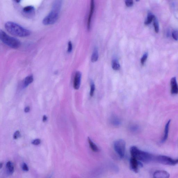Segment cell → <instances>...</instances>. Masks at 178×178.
<instances>
[{
	"label": "cell",
	"mask_w": 178,
	"mask_h": 178,
	"mask_svg": "<svg viewBox=\"0 0 178 178\" xmlns=\"http://www.w3.org/2000/svg\"><path fill=\"white\" fill-rule=\"evenodd\" d=\"M59 12L56 10H52L50 12L42 21V23L45 25L53 24L56 22L59 18Z\"/></svg>",
	"instance_id": "277c9868"
},
{
	"label": "cell",
	"mask_w": 178,
	"mask_h": 178,
	"mask_svg": "<svg viewBox=\"0 0 178 178\" xmlns=\"http://www.w3.org/2000/svg\"><path fill=\"white\" fill-rule=\"evenodd\" d=\"M170 120H169L168 122L167 123L166 125H165V129H164V135H163L162 140H161V142L162 143L166 141L168 137L169 126L170 125Z\"/></svg>",
	"instance_id": "4fadbf2b"
},
{
	"label": "cell",
	"mask_w": 178,
	"mask_h": 178,
	"mask_svg": "<svg viewBox=\"0 0 178 178\" xmlns=\"http://www.w3.org/2000/svg\"><path fill=\"white\" fill-rule=\"evenodd\" d=\"M2 164L1 163V168H2Z\"/></svg>",
	"instance_id": "e575fe53"
},
{
	"label": "cell",
	"mask_w": 178,
	"mask_h": 178,
	"mask_svg": "<svg viewBox=\"0 0 178 178\" xmlns=\"http://www.w3.org/2000/svg\"><path fill=\"white\" fill-rule=\"evenodd\" d=\"M170 85L171 87V92L172 94L173 95L177 94H178V85L175 77L172 78L170 81Z\"/></svg>",
	"instance_id": "8fae6325"
},
{
	"label": "cell",
	"mask_w": 178,
	"mask_h": 178,
	"mask_svg": "<svg viewBox=\"0 0 178 178\" xmlns=\"http://www.w3.org/2000/svg\"><path fill=\"white\" fill-rule=\"evenodd\" d=\"M62 6V1H55L52 6V10L60 12Z\"/></svg>",
	"instance_id": "9a60e30c"
},
{
	"label": "cell",
	"mask_w": 178,
	"mask_h": 178,
	"mask_svg": "<svg viewBox=\"0 0 178 178\" xmlns=\"http://www.w3.org/2000/svg\"><path fill=\"white\" fill-rule=\"evenodd\" d=\"M23 13L26 16L31 17L35 13V8L33 6H28L24 8L22 10Z\"/></svg>",
	"instance_id": "ba28073f"
},
{
	"label": "cell",
	"mask_w": 178,
	"mask_h": 178,
	"mask_svg": "<svg viewBox=\"0 0 178 178\" xmlns=\"http://www.w3.org/2000/svg\"><path fill=\"white\" fill-rule=\"evenodd\" d=\"M110 122L113 125L115 126H118L121 124L120 119L115 115H112L110 119Z\"/></svg>",
	"instance_id": "5bb4252c"
},
{
	"label": "cell",
	"mask_w": 178,
	"mask_h": 178,
	"mask_svg": "<svg viewBox=\"0 0 178 178\" xmlns=\"http://www.w3.org/2000/svg\"><path fill=\"white\" fill-rule=\"evenodd\" d=\"M20 136V133L19 131H17L14 133L13 137H14V139H16L18 138Z\"/></svg>",
	"instance_id": "f546056e"
},
{
	"label": "cell",
	"mask_w": 178,
	"mask_h": 178,
	"mask_svg": "<svg viewBox=\"0 0 178 178\" xmlns=\"http://www.w3.org/2000/svg\"><path fill=\"white\" fill-rule=\"evenodd\" d=\"M157 162L161 164L167 165H174L177 164L176 160L170 157L165 156H159L155 158V160Z\"/></svg>",
	"instance_id": "8992f818"
},
{
	"label": "cell",
	"mask_w": 178,
	"mask_h": 178,
	"mask_svg": "<svg viewBox=\"0 0 178 178\" xmlns=\"http://www.w3.org/2000/svg\"><path fill=\"white\" fill-rule=\"evenodd\" d=\"M88 142L90 148L93 151L95 152L98 151L99 149L97 146L92 141V140L89 137L88 138Z\"/></svg>",
	"instance_id": "2e32d148"
},
{
	"label": "cell",
	"mask_w": 178,
	"mask_h": 178,
	"mask_svg": "<svg viewBox=\"0 0 178 178\" xmlns=\"http://www.w3.org/2000/svg\"><path fill=\"white\" fill-rule=\"evenodd\" d=\"M148 56V53H146L143 56L142 58H141V60H140V62H141L142 65H144V63H145L147 59Z\"/></svg>",
	"instance_id": "d4e9b609"
},
{
	"label": "cell",
	"mask_w": 178,
	"mask_h": 178,
	"mask_svg": "<svg viewBox=\"0 0 178 178\" xmlns=\"http://www.w3.org/2000/svg\"><path fill=\"white\" fill-rule=\"evenodd\" d=\"M114 148L120 158H124L126 151V143L124 140L120 139L115 141L114 143Z\"/></svg>",
	"instance_id": "5b68a950"
},
{
	"label": "cell",
	"mask_w": 178,
	"mask_h": 178,
	"mask_svg": "<svg viewBox=\"0 0 178 178\" xmlns=\"http://www.w3.org/2000/svg\"><path fill=\"white\" fill-rule=\"evenodd\" d=\"M95 8L94 2V1H91L90 3V12H89V17H88V21H87V29L88 30H90V24H91V19L92 18L93 14L94 12Z\"/></svg>",
	"instance_id": "7c38bea8"
},
{
	"label": "cell",
	"mask_w": 178,
	"mask_h": 178,
	"mask_svg": "<svg viewBox=\"0 0 178 178\" xmlns=\"http://www.w3.org/2000/svg\"><path fill=\"white\" fill-rule=\"evenodd\" d=\"M47 116H46V115H44L43 118V121H46L47 120Z\"/></svg>",
	"instance_id": "d6a6232c"
},
{
	"label": "cell",
	"mask_w": 178,
	"mask_h": 178,
	"mask_svg": "<svg viewBox=\"0 0 178 178\" xmlns=\"http://www.w3.org/2000/svg\"><path fill=\"white\" fill-rule=\"evenodd\" d=\"M82 73L80 71H77L75 75L73 82V87L75 89L77 90L81 85Z\"/></svg>",
	"instance_id": "9c48e42d"
},
{
	"label": "cell",
	"mask_w": 178,
	"mask_h": 178,
	"mask_svg": "<svg viewBox=\"0 0 178 178\" xmlns=\"http://www.w3.org/2000/svg\"><path fill=\"white\" fill-rule=\"evenodd\" d=\"M155 17H156L154 15L151 14V13H149L148 15L147 18L145 21V25L150 24L151 23L153 20H154Z\"/></svg>",
	"instance_id": "ffe728a7"
},
{
	"label": "cell",
	"mask_w": 178,
	"mask_h": 178,
	"mask_svg": "<svg viewBox=\"0 0 178 178\" xmlns=\"http://www.w3.org/2000/svg\"><path fill=\"white\" fill-rule=\"evenodd\" d=\"M99 58L98 52L97 48H95L94 50L92 56L91 57V61L92 62H96Z\"/></svg>",
	"instance_id": "e0dca14e"
},
{
	"label": "cell",
	"mask_w": 178,
	"mask_h": 178,
	"mask_svg": "<svg viewBox=\"0 0 178 178\" xmlns=\"http://www.w3.org/2000/svg\"><path fill=\"white\" fill-rule=\"evenodd\" d=\"M95 86L94 83L92 81L90 82V96H93L94 94L95 91Z\"/></svg>",
	"instance_id": "7402d4cb"
},
{
	"label": "cell",
	"mask_w": 178,
	"mask_h": 178,
	"mask_svg": "<svg viewBox=\"0 0 178 178\" xmlns=\"http://www.w3.org/2000/svg\"><path fill=\"white\" fill-rule=\"evenodd\" d=\"M15 2H16V3H19L20 2V0H19V1H15Z\"/></svg>",
	"instance_id": "836d02e7"
},
{
	"label": "cell",
	"mask_w": 178,
	"mask_h": 178,
	"mask_svg": "<svg viewBox=\"0 0 178 178\" xmlns=\"http://www.w3.org/2000/svg\"><path fill=\"white\" fill-rule=\"evenodd\" d=\"M133 1L132 0H127L125 1V4L126 5L127 7H131L133 5Z\"/></svg>",
	"instance_id": "4316f807"
},
{
	"label": "cell",
	"mask_w": 178,
	"mask_h": 178,
	"mask_svg": "<svg viewBox=\"0 0 178 178\" xmlns=\"http://www.w3.org/2000/svg\"><path fill=\"white\" fill-rule=\"evenodd\" d=\"M172 37L175 40H178V31H174L172 33Z\"/></svg>",
	"instance_id": "484cf974"
},
{
	"label": "cell",
	"mask_w": 178,
	"mask_h": 178,
	"mask_svg": "<svg viewBox=\"0 0 178 178\" xmlns=\"http://www.w3.org/2000/svg\"><path fill=\"white\" fill-rule=\"evenodd\" d=\"M5 27L10 34L18 37H27L31 34L30 30L13 22L9 21L6 23Z\"/></svg>",
	"instance_id": "6da1fadb"
},
{
	"label": "cell",
	"mask_w": 178,
	"mask_h": 178,
	"mask_svg": "<svg viewBox=\"0 0 178 178\" xmlns=\"http://www.w3.org/2000/svg\"><path fill=\"white\" fill-rule=\"evenodd\" d=\"M130 166L131 169L134 172L137 173L139 167H142V164L140 161L133 157H131L130 160Z\"/></svg>",
	"instance_id": "52a82bcc"
},
{
	"label": "cell",
	"mask_w": 178,
	"mask_h": 178,
	"mask_svg": "<svg viewBox=\"0 0 178 178\" xmlns=\"http://www.w3.org/2000/svg\"><path fill=\"white\" fill-rule=\"evenodd\" d=\"M112 68L114 70H119L120 69V66L119 62L117 59H114L112 61Z\"/></svg>",
	"instance_id": "ac0fdd59"
},
{
	"label": "cell",
	"mask_w": 178,
	"mask_h": 178,
	"mask_svg": "<svg viewBox=\"0 0 178 178\" xmlns=\"http://www.w3.org/2000/svg\"><path fill=\"white\" fill-rule=\"evenodd\" d=\"M153 177L154 178H169L170 174L166 171L158 170L154 173Z\"/></svg>",
	"instance_id": "30bf717a"
},
{
	"label": "cell",
	"mask_w": 178,
	"mask_h": 178,
	"mask_svg": "<svg viewBox=\"0 0 178 178\" xmlns=\"http://www.w3.org/2000/svg\"><path fill=\"white\" fill-rule=\"evenodd\" d=\"M40 142H41V141H40V139H37L33 140L32 142V144L35 145H38L40 144Z\"/></svg>",
	"instance_id": "f1b7e54d"
},
{
	"label": "cell",
	"mask_w": 178,
	"mask_h": 178,
	"mask_svg": "<svg viewBox=\"0 0 178 178\" xmlns=\"http://www.w3.org/2000/svg\"><path fill=\"white\" fill-rule=\"evenodd\" d=\"M30 110V108L29 107H26L24 111L26 112H29Z\"/></svg>",
	"instance_id": "1f68e13d"
},
{
	"label": "cell",
	"mask_w": 178,
	"mask_h": 178,
	"mask_svg": "<svg viewBox=\"0 0 178 178\" xmlns=\"http://www.w3.org/2000/svg\"><path fill=\"white\" fill-rule=\"evenodd\" d=\"M0 39L6 45L12 48H17L21 45V42L19 40L9 36L2 30H0Z\"/></svg>",
	"instance_id": "3957f363"
},
{
	"label": "cell",
	"mask_w": 178,
	"mask_h": 178,
	"mask_svg": "<svg viewBox=\"0 0 178 178\" xmlns=\"http://www.w3.org/2000/svg\"><path fill=\"white\" fill-rule=\"evenodd\" d=\"M176 162L177 163V164L178 163V159H176Z\"/></svg>",
	"instance_id": "d590c367"
},
{
	"label": "cell",
	"mask_w": 178,
	"mask_h": 178,
	"mask_svg": "<svg viewBox=\"0 0 178 178\" xmlns=\"http://www.w3.org/2000/svg\"><path fill=\"white\" fill-rule=\"evenodd\" d=\"M68 49H67V52L69 53H70L72 51V45L71 41H69L68 44Z\"/></svg>",
	"instance_id": "83f0119b"
},
{
	"label": "cell",
	"mask_w": 178,
	"mask_h": 178,
	"mask_svg": "<svg viewBox=\"0 0 178 178\" xmlns=\"http://www.w3.org/2000/svg\"><path fill=\"white\" fill-rule=\"evenodd\" d=\"M33 80H34V78H33V76L30 75L26 77L24 81V87H27L29 84H31L33 82Z\"/></svg>",
	"instance_id": "d6986e66"
},
{
	"label": "cell",
	"mask_w": 178,
	"mask_h": 178,
	"mask_svg": "<svg viewBox=\"0 0 178 178\" xmlns=\"http://www.w3.org/2000/svg\"><path fill=\"white\" fill-rule=\"evenodd\" d=\"M7 167L9 173H13L14 170V166L13 163L11 161H8L7 163Z\"/></svg>",
	"instance_id": "44dd1931"
},
{
	"label": "cell",
	"mask_w": 178,
	"mask_h": 178,
	"mask_svg": "<svg viewBox=\"0 0 178 178\" xmlns=\"http://www.w3.org/2000/svg\"><path fill=\"white\" fill-rule=\"evenodd\" d=\"M154 25L155 28V30L156 33H158L159 32V26L157 19L156 17L154 20Z\"/></svg>",
	"instance_id": "603a6c76"
},
{
	"label": "cell",
	"mask_w": 178,
	"mask_h": 178,
	"mask_svg": "<svg viewBox=\"0 0 178 178\" xmlns=\"http://www.w3.org/2000/svg\"><path fill=\"white\" fill-rule=\"evenodd\" d=\"M139 127L136 125H133L130 127V130H131V132H137L139 130Z\"/></svg>",
	"instance_id": "cb8c5ba5"
},
{
	"label": "cell",
	"mask_w": 178,
	"mask_h": 178,
	"mask_svg": "<svg viewBox=\"0 0 178 178\" xmlns=\"http://www.w3.org/2000/svg\"><path fill=\"white\" fill-rule=\"evenodd\" d=\"M22 168L23 170L28 171L29 170V168L27 165L25 163H24L22 164Z\"/></svg>",
	"instance_id": "4dcf8cb0"
},
{
	"label": "cell",
	"mask_w": 178,
	"mask_h": 178,
	"mask_svg": "<svg viewBox=\"0 0 178 178\" xmlns=\"http://www.w3.org/2000/svg\"><path fill=\"white\" fill-rule=\"evenodd\" d=\"M130 151L132 157L135 158L139 161L148 163L155 160L156 157L154 155L147 152L142 151L136 146H132L130 149Z\"/></svg>",
	"instance_id": "7a4b0ae2"
}]
</instances>
